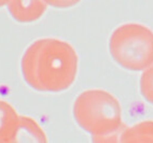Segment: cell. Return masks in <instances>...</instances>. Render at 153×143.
Instances as JSON below:
<instances>
[{"label": "cell", "instance_id": "obj_1", "mask_svg": "<svg viewBox=\"0 0 153 143\" xmlns=\"http://www.w3.org/2000/svg\"><path fill=\"white\" fill-rule=\"evenodd\" d=\"M79 57L69 42L56 38L33 41L25 50L21 69L25 82L39 91L57 93L74 84Z\"/></svg>", "mask_w": 153, "mask_h": 143}, {"label": "cell", "instance_id": "obj_2", "mask_svg": "<svg viewBox=\"0 0 153 143\" xmlns=\"http://www.w3.org/2000/svg\"><path fill=\"white\" fill-rule=\"evenodd\" d=\"M74 117L83 130L93 136H105L124 126L120 101L104 89H86L74 102Z\"/></svg>", "mask_w": 153, "mask_h": 143}, {"label": "cell", "instance_id": "obj_3", "mask_svg": "<svg viewBox=\"0 0 153 143\" xmlns=\"http://www.w3.org/2000/svg\"><path fill=\"white\" fill-rule=\"evenodd\" d=\"M109 51L121 67L145 71L153 65V30L139 23L122 24L112 31Z\"/></svg>", "mask_w": 153, "mask_h": 143}, {"label": "cell", "instance_id": "obj_4", "mask_svg": "<svg viewBox=\"0 0 153 143\" xmlns=\"http://www.w3.org/2000/svg\"><path fill=\"white\" fill-rule=\"evenodd\" d=\"M7 7L14 19L21 23L35 22L47 11V1H33V0H14L8 1Z\"/></svg>", "mask_w": 153, "mask_h": 143}, {"label": "cell", "instance_id": "obj_5", "mask_svg": "<svg viewBox=\"0 0 153 143\" xmlns=\"http://www.w3.org/2000/svg\"><path fill=\"white\" fill-rule=\"evenodd\" d=\"M7 143H48L43 128L29 116H19V123L12 139Z\"/></svg>", "mask_w": 153, "mask_h": 143}, {"label": "cell", "instance_id": "obj_6", "mask_svg": "<svg viewBox=\"0 0 153 143\" xmlns=\"http://www.w3.org/2000/svg\"><path fill=\"white\" fill-rule=\"evenodd\" d=\"M19 116L11 103L0 99V143L12 139L19 127Z\"/></svg>", "mask_w": 153, "mask_h": 143}, {"label": "cell", "instance_id": "obj_7", "mask_svg": "<svg viewBox=\"0 0 153 143\" xmlns=\"http://www.w3.org/2000/svg\"><path fill=\"white\" fill-rule=\"evenodd\" d=\"M120 143H153V119L125 126L121 133Z\"/></svg>", "mask_w": 153, "mask_h": 143}, {"label": "cell", "instance_id": "obj_8", "mask_svg": "<svg viewBox=\"0 0 153 143\" xmlns=\"http://www.w3.org/2000/svg\"><path fill=\"white\" fill-rule=\"evenodd\" d=\"M139 85L142 97L153 105V65L142 72Z\"/></svg>", "mask_w": 153, "mask_h": 143}, {"label": "cell", "instance_id": "obj_9", "mask_svg": "<svg viewBox=\"0 0 153 143\" xmlns=\"http://www.w3.org/2000/svg\"><path fill=\"white\" fill-rule=\"evenodd\" d=\"M125 126L126 125H124L118 131L112 132V133H109V135L93 136L92 137V143H120L121 133H122V130L124 129Z\"/></svg>", "mask_w": 153, "mask_h": 143}, {"label": "cell", "instance_id": "obj_10", "mask_svg": "<svg viewBox=\"0 0 153 143\" xmlns=\"http://www.w3.org/2000/svg\"><path fill=\"white\" fill-rule=\"evenodd\" d=\"M48 6L51 4V6L55 7H69V6H74L76 4V1H69V0H62V1H58V0H54V1H47Z\"/></svg>", "mask_w": 153, "mask_h": 143}, {"label": "cell", "instance_id": "obj_11", "mask_svg": "<svg viewBox=\"0 0 153 143\" xmlns=\"http://www.w3.org/2000/svg\"><path fill=\"white\" fill-rule=\"evenodd\" d=\"M8 1H0V6H3V4H7Z\"/></svg>", "mask_w": 153, "mask_h": 143}]
</instances>
